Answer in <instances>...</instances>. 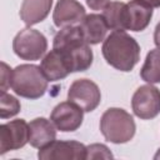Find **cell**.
Wrapping results in <instances>:
<instances>
[{
	"label": "cell",
	"instance_id": "1",
	"mask_svg": "<svg viewBox=\"0 0 160 160\" xmlns=\"http://www.w3.org/2000/svg\"><path fill=\"white\" fill-rule=\"evenodd\" d=\"M52 49L61 52L71 72L85 71L92 64V51L79 25L61 28L54 36Z\"/></svg>",
	"mask_w": 160,
	"mask_h": 160
},
{
	"label": "cell",
	"instance_id": "2",
	"mask_svg": "<svg viewBox=\"0 0 160 160\" xmlns=\"http://www.w3.org/2000/svg\"><path fill=\"white\" fill-rule=\"evenodd\" d=\"M101 51L109 65L124 72L131 71L140 60L138 41L124 30H115L105 38Z\"/></svg>",
	"mask_w": 160,
	"mask_h": 160
},
{
	"label": "cell",
	"instance_id": "3",
	"mask_svg": "<svg viewBox=\"0 0 160 160\" xmlns=\"http://www.w3.org/2000/svg\"><path fill=\"white\" fill-rule=\"evenodd\" d=\"M49 80L40 66L34 64H22L16 66L11 74L10 88L14 92L26 99H39L48 90Z\"/></svg>",
	"mask_w": 160,
	"mask_h": 160
},
{
	"label": "cell",
	"instance_id": "4",
	"mask_svg": "<svg viewBox=\"0 0 160 160\" xmlns=\"http://www.w3.org/2000/svg\"><path fill=\"white\" fill-rule=\"evenodd\" d=\"M135 121L132 116L120 108L108 109L100 119V131L104 138L114 144L130 141L135 135Z\"/></svg>",
	"mask_w": 160,
	"mask_h": 160
},
{
	"label": "cell",
	"instance_id": "5",
	"mask_svg": "<svg viewBox=\"0 0 160 160\" xmlns=\"http://www.w3.org/2000/svg\"><path fill=\"white\" fill-rule=\"evenodd\" d=\"M12 50L22 60H39L48 50V40L42 32L25 28L14 38Z\"/></svg>",
	"mask_w": 160,
	"mask_h": 160
},
{
	"label": "cell",
	"instance_id": "6",
	"mask_svg": "<svg viewBox=\"0 0 160 160\" xmlns=\"http://www.w3.org/2000/svg\"><path fill=\"white\" fill-rule=\"evenodd\" d=\"M134 114L142 119L150 120L160 112V90L152 85H142L136 89L131 99Z\"/></svg>",
	"mask_w": 160,
	"mask_h": 160
},
{
	"label": "cell",
	"instance_id": "7",
	"mask_svg": "<svg viewBox=\"0 0 160 160\" xmlns=\"http://www.w3.org/2000/svg\"><path fill=\"white\" fill-rule=\"evenodd\" d=\"M68 100L80 106L84 111L90 112L100 104L101 92L94 81L89 79H78L69 88Z\"/></svg>",
	"mask_w": 160,
	"mask_h": 160
},
{
	"label": "cell",
	"instance_id": "8",
	"mask_svg": "<svg viewBox=\"0 0 160 160\" xmlns=\"http://www.w3.org/2000/svg\"><path fill=\"white\" fill-rule=\"evenodd\" d=\"M86 156L88 146L75 140H54L45 148H41L38 152V158L41 160H84Z\"/></svg>",
	"mask_w": 160,
	"mask_h": 160
},
{
	"label": "cell",
	"instance_id": "9",
	"mask_svg": "<svg viewBox=\"0 0 160 160\" xmlns=\"http://www.w3.org/2000/svg\"><path fill=\"white\" fill-rule=\"evenodd\" d=\"M29 142V124L16 119L0 125V154L18 150Z\"/></svg>",
	"mask_w": 160,
	"mask_h": 160
},
{
	"label": "cell",
	"instance_id": "10",
	"mask_svg": "<svg viewBox=\"0 0 160 160\" xmlns=\"http://www.w3.org/2000/svg\"><path fill=\"white\" fill-rule=\"evenodd\" d=\"M84 119V110L71 101L58 104L50 115V120L60 131L69 132L78 130Z\"/></svg>",
	"mask_w": 160,
	"mask_h": 160
},
{
	"label": "cell",
	"instance_id": "11",
	"mask_svg": "<svg viewBox=\"0 0 160 160\" xmlns=\"http://www.w3.org/2000/svg\"><path fill=\"white\" fill-rule=\"evenodd\" d=\"M152 18V6L145 0H130L124 9L125 30L142 31Z\"/></svg>",
	"mask_w": 160,
	"mask_h": 160
},
{
	"label": "cell",
	"instance_id": "12",
	"mask_svg": "<svg viewBox=\"0 0 160 160\" xmlns=\"http://www.w3.org/2000/svg\"><path fill=\"white\" fill-rule=\"evenodd\" d=\"M85 15V9L78 0H59L54 9L52 20L55 26L66 28L80 24Z\"/></svg>",
	"mask_w": 160,
	"mask_h": 160
},
{
	"label": "cell",
	"instance_id": "13",
	"mask_svg": "<svg viewBox=\"0 0 160 160\" xmlns=\"http://www.w3.org/2000/svg\"><path fill=\"white\" fill-rule=\"evenodd\" d=\"M55 125L45 118H36L29 122V142L32 148L41 149L56 139Z\"/></svg>",
	"mask_w": 160,
	"mask_h": 160
},
{
	"label": "cell",
	"instance_id": "14",
	"mask_svg": "<svg viewBox=\"0 0 160 160\" xmlns=\"http://www.w3.org/2000/svg\"><path fill=\"white\" fill-rule=\"evenodd\" d=\"M79 28L81 30L85 41L89 45H95L99 44L100 41H104L106 32L109 30V26L104 16L99 14L85 15V18L79 24Z\"/></svg>",
	"mask_w": 160,
	"mask_h": 160
},
{
	"label": "cell",
	"instance_id": "15",
	"mask_svg": "<svg viewBox=\"0 0 160 160\" xmlns=\"http://www.w3.org/2000/svg\"><path fill=\"white\" fill-rule=\"evenodd\" d=\"M40 68L49 81H58L66 78L71 71L60 51L52 49L41 60Z\"/></svg>",
	"mask_w": 160,
	"mask_h": 160
},
{
	"label": "cell",
	"instance_id": "16",
	"mask_svg": "<svg viewBox=\"0 0 160 160\" xmlns=\"http://www.w3.org/2000/svg\"><path fill=\"white\" fill-rule=\"evenodd\" d=\"M52 0H24L20 8V18L25 25H35L49 15Z\"/></svg>",
	"mask_w": 160,
	"mask_h": 160
},
{
	"label": "cell",
	"instance_id": "17",
	"mask_svg": "<svg viewBox=\"0 0 160 160\" xmlns=\"http://www.w3.org/2000/svg\"><path fill=\"white\" fill-rule=\"evenodd\" d=\"M140 76L149 84L160 82V49H152L148 52L145 62L140 70Z\"/></svg>",
	"mask_w": 160,
	"mask_h": 160
},
{
	"label": "cell",
	"instance_id": "18",
	"mask_svg": "<svg viewBox=\"0 0 160 160\" xmlns=\"http://www.w3.org/2000/svg\"><path fill=\"white\" fill-rule=\"evenodd\" d=\"M124 9L125 4L121 1H112L109 2L102 9V16L111 30H125L124 25Z\"/></svg>",
	"mask_w": 160,
	"mask_h": 160
},
{
	"label": "cell",
	"instance_id": "19",
	"mask_svg": "<svg viewBox=\"0 0 160 160\" xmlns=\"http://www.w3.org/2000/svg\"><path fill=\"white\" fill-rule=\"evenodd\" d=\"M20 111V102L19 100L6 92H1L0 98V118L1 119H9L11 116H15Z\"/></svg>",
	"mask_w": 160,
	"mask_h": 160
},
{
	"label": "cell",
	"instance_id": "20",
	"mask_svg": "<svg viewBox=\"0 0 160 160\" xmlns=\"http://www.w3.org/2000/svg\"><path fill=\"white\" fill-rule=\"evenodd\" d=\"M112 154L104 144H91L88 146L86 159H111Z\"/></svg>",
	"mask_w": 160,
	"mask_h": 160
},
{
	"label": "cell",
	"instance_id": "21",
	"mask_svg": "<svg viewBox=\"0 0 160 160\" xmlns=\"http://www.w3.org/2000/svg\"><path fill=\"white\" fill-rule=\"evenodd\" d=\"M11 74H12V70L5 62H1V81H0L1 92H6L8 88H10V84H11Z\"/></svg>",
	"mask_w": 160,
	"mask_h": 160
},
{
	"label": "cell",
	"instance_id": "22",
	"mask_svg": "<svg viewBox=\"0 0 160 160\" xmlns=\"http://www.w3.org/2000/svg\"><path fill=\"white\" fill-rule=\"evenodd\" d=\"M109 2L111 1L110 0H86V4L91 10H102Z\"/></svg>",
	"mask_w": 160,
	"mask_h": 160
},
{
	"label": "cell",
	"instance_id": "23",
	"mask_svg": "<svg viewBox=\"0 0 160 160\" xmlns=\"http://www.w3.org/2000/svg\"><path fill=\"white\" fill-rule=\"evenodd\" d=\"M154 42H155V45L160 49V22L156 25L155 31H154Z\"/></svg>",
	"mask_w": 160,
	"mask_h": 160
},
{
	"label": "cell",
	"instance_id": "24",
	"mask_svg": "<svg viewBox=\"0 0 160 160\" xmlns=\"http://www.w3.org/2000/svg\"><path fill=\"white\" fill-rule=\"evenodd\" d=\"M146 2H149L152 8H160V0H145Z\"/></svg>",
	"mask_w": 160,
	"mask_h": 160
},
{
	"label": "cell",
	"instance_id": "25",
	"mask_svg": "<svg viewBox=\"0 0 160 160\" xmlns=\"http://www.w3.org/2000/svg\"><path fill=\"white\" fill-rule=\"evenodd\" d=\"M154 159H160V149L158 150V152L155 154V156H154Z\"/></svg>",
	"mask_w": 160,
	"mask_h": 160
}]
</instances>
